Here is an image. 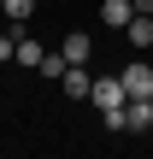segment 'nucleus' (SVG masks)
I'll return each mask as SVG.
<instances>
[{"mask_svg": "<svg viewBox=\"0 0 153 159\" xmlns=\"http://www.w3.org/2000/svg\"><path fill=\"white\" fill-rule=\"evenodd\" d=\"M88 100L100 106V112H112V106H124L130 94H124V77H94V89H88Z\"/></svg>", "mask_w": 153, "mask_h": 159, "instance_id": "1", "label": "nucleus"}, {"mask_svg": "<svg viewBox=\"0 0 153 159\" xmlns=\"http://www.w3.org/2000/svg\"><path fill=\"white\" fill-rule=\"evenodd\" d=\"M124 94H130V100H136V94H153V65H142V59L124 65Z\"/></svg>", "mask_w": 153, "mask_h": 159, "instance_id": "2", "label": "nucleus"}, {"mask_svg": "<svg viewBox=\"0 0 153 159\" xmlns=\"http://www.w3.org/2000/svg\"><path fill=\"white\" fill-rule=\"evenodd\" d=\"M59 53H65V59H71V65H88V59H94V41H88V35H83V30H71V35H65V41H59Z\"/></svg>", "mask_w": 153, "mask_h": 159, "instance_id": "3", "label": "nucleus"}, {"mask_svg": "<svg viewBox=\"0 0 153 159\" xmlns=\"http://www.w3.org/2000/svg\"><path fill=\"white\" fill-rule=\"evenodd\" d=\"M59 89H65L71 100H88V89H94V77H88V65H71V71L59 77Z\"/></svg>", "mask_w": 153, "mask_h": 159, "instance_id": "4", "label": "nucleus"}, {"mask_svg": "<svg viewBox=\"0 0 153 159\" xmlns=\"http://www.w3.org/2000/svg\"><path fill=\"white\" fill-rule=\"evenodd\" d=\"M130 18H136V0H100V24L106 30H124Z\"/></svg>", "mask_w": 153, "mask_h": 159, "instance_id": "5", "label": "nucleus"}, {"mask_svg": "<svg viewBox=\"0 0 153 159\" xmlns=\"http://www.w3.org/2000/svg\"><path fill=\"white\" fill-rule=\"evenodd\" d=\"M35 71H41V77H47V83H59V77H65V71H71V59H65V53H59V47H53V53H41V65H35Z\"/></svg>", "mask_w": 153, "mask_h": 159, "instance_id": "6", "label": "nucleus"}, {"mask_svg": "<svg viewBox=\"0 0 153 159\" xmlns=\"http://www.w3.org/2000/svg\"><path fill=\"white\" fill-rule=\"evenodd\" d=\"M0 6H6L12 24H29V12H35V0H0Z\"/></svg>", "mask_w": 153, "mask_h": 159, "instance_id": "7", "label": "nucleus"}, {"mask_svg": "<svg viewBox=\"0 0 153 159\" xmlns=\"http://www.w3.org/2000/svg\"><path fill=\"white\" fill-rule=\"evenodd\" d=\"M12 41H18V35H12V30H0V65L12 59Z\"/></svg>", "mask_w": 153, "mask_h": 159, "instance_id": "8", "label": "nucleus"}, {"mask_svg": "<svg viewBox=\"0 0 153 159\" xmlns=\"http://www.w3.org/2000/svg\"><path fill=\"white\" fill-rule=\"evenodd\" d=\"M136 12H153V0H136Z\"/></svg>", "mask_w": 153, "mask_h": 159, "instance_id": "9", "label": "nucleus"}, {"mask_svg": "<svg viewBox=\"0 0 153 159\" xmlns=\"http://www.w3.org/2000/svg\"><path fill=\"white\" fill-rule=\"evenodd\" d=\"M0 18H6V6H0Z\"/></svg>", "mask_w": 153, "mask_h": 159, "instance_id": "10", "label": "nucleus"}]
</instances>
